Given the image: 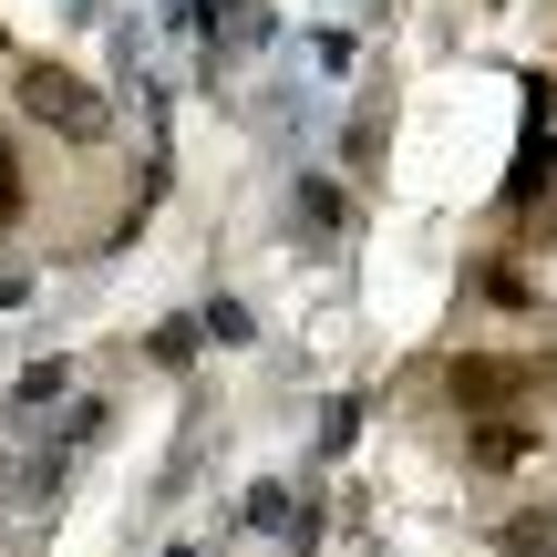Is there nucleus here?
Here are the masks:
<instances>
[{
    "label": "nucleus",
    "mask_w": 557,
    "mask_h": 557,
    "mask_svg": "<svg viewBox=\"0 0 557 557\" xmlns=\"http://www.w3.org/2000/svg\"><path fill=\"white\" fill-rule=\"evenodd\" d=\"M21 114H41L62 145H103V124H114V114H103V94L83 73H62V62H32V73H21Z\"/></svg>",
    "instance_id": "obj_1"
},
{
    "label": "nucleus",
    "mask_w": 557,
    "mask_h": 557,
    "mask_svg": "<svg viewBox=\"0 0 557 557\" xmlns=\"http://www.w3.org/2000/svg\"><path fill=\"white\" fill-rule=\"evenodd\" d=\"M506 393H517V361H455V403L465 413H496Z\"/></svg>",
    "instance_id": "obj_2"
},
{
    "label": "nucleus",
    "mask_w": 557,
    "mask_h": 557,
    "mask_svg": "<svg viewBox=\"0 0 557 557\" xmlns=\"http://www.w3.org/2000/svg\"><path fill=\"white\" fill-rule=\"evenodd\" d=\"M465 455H475L485 475H506V465H527V455H537V434H527V423H475V444H465Z\"/></svg>",
    "instance_id": "obj_3"
},
{
    "label": "nucleus",
    "mask_w": 557,
    "mask_h": 557,
    "mask_svg": "<svg viewBox=\"0 0 557 557\" xmlns=\"http://www.w3.org/2000/svg\"><path fill=\"white\" fill-rule=\"evenodd\" d=\"M506 557H557V506H527V517H506Z\"/></svg>",
    "instance_id": "obj_4"
},
{
    "label": "nucleus",
    "mask_w": 557,
    "mask_h": 557,
    "mask_svg": "<svg viewBox=\"0 0 557 557\" xmlns=\"http://www.w3.org/2000/svg\"><path fill=\"white\" fill-rule=\"evenodd\" d=\"M21 218V165H11V135H0V227Z\"/></svg>",
    "instance_id": "obj_5"
}]
</instances>
